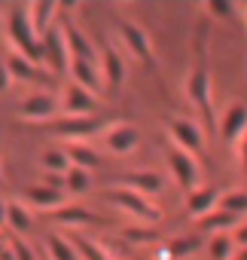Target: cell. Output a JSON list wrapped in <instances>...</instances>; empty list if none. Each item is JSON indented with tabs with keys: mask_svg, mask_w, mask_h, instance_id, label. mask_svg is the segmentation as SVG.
Instances as JSON below:
<instances>
[{
	"mask_svg": "<svg viewBox=\"0 0 247 260\" xmlns=\"http://www.w3.org/2000/svg\"><path fill=\"white\" fill-rule=\"evenodd\" d=\"M37 184H43V187H52V190H61V193H67L64 175H49V172H43V178H40Z\"/></svg>",
	"mask_w": 247,
	"mask_h": 260,
	"instance_id": "obj_35",
	"label": "cell"
},
{
	"mask_svg": "<svg viewBox=\"0 0 247 260\" xmlns=\"http://www.w3.org/2000/svg\"><path fill=\"white\" fill-rule=\"evenodd\" d=\"M52 217L64 226H89V223H98V217L86 208V205H61L52 211Z\"/></svg>",
	"mask_w": 247,
	"mask_h": 260,
	"instance_id": "obj_24",
	"label": "cell"
},
{
	"mask_svg": "<svg viewBox=\"0 0 247 260\" xmlns=\"http://www.w3.org/2000/svg\"><path fill=\"white\" fill-rule=\"evenodd\" d=\"M204 10H208L211 16H217V19H232L238 7H235V4H229V0H208Z\"/></svg>",
	"mask_w": 247,
	"mask_h": 260,
	"instance_id": "obj_34",
	"label": "cell"
},
{
	"mask_svg": "<svg viewBox=\"0 0 247 260\" xmlns=\"http://www.w3.org/2000/svg\"><path fill=\"white\" fill-rule=\"evenodd\" d=\"M186 98L189 104L201 113L204 132H217V113H214V86H211V74L204 64H195L186 77Z\"/></svg>",
	"mask_w": 247,
	"mask_h": 260,
	"instance_id": "obj_2",
	"label": "cell"
},
{
	"mask_svg": "<svg viewBox=\"0 0 247 260\" xmlns=\"http://www.w3.org/2000/svg\"><path fill=\"white\" fill-rule=\"evenodd\" d=\"M165 162H168V172H171V178H174V184L180 190L192 193V190L201 187V166H198V159L192 153H186V150L171 144L168 153H165Z\"/></svg>",
	"mask_w": 247,
	"mask_h": 260,
	"instance_id": "obj_4",
	"label": "cell"
},
{
	"mask_svg": "<svg viewBox=\"0 0 247 260\" xmlns=\"http://www.w3.org/2000/svg\"><path fill=\"white\" fill-rule=\"evenodd\" d=\"M13 74H10V64H7V55H0V92H7L13 86Z\"/></svg>",
	"mask_w": 247,
	"mask_h": 260,
	"instance_id": "obj_36",
	"label": "cell"
},
{
	"mask_svg": "<svg viewBox=\"0 0 247 260\" xmlns=\"http://www.w3.org/2000/svg\"><path fill=\"white\" fill-rule=\"evenodd\" d=\"M232 260H247V248H238V251H235V257H232Z\"/></svg>",
	"mask_w": 247,
	"mask_h": 260,
	"instance_id": "obj_40",
	"label": "cell"
},
{
	"mask_svg": "<svg viewBox=\"0 0 247 260\" xmlns=\"http://www.w3.org/2000/svg\"><path fill=\"white\" fill-rule=\"evenodd\" d=\"M104 128L107 125L98 116H58V119H52V132L58 138H64L67 144L70 141H89V138L101 135Z\"/></svg>",
	"mask_w": 247,
	"mask_h": 260,
	"instance_id": "obj_7",
	"label": "cell"
},
{
	"mask_svg": "<svg viewBox=\"0 0 247 260\" xmlns=\"http://www.w3.org/2000/svg\"><path fill=\"white\" fill-rule=\"evenodd\" d=\"M101 74L110 89H119L122 80H126V55L113 43H104V49H101Z\"/></svg>",
	"mask_w": 247,
	"mask_h": 260,
	"instance_id": "obj_16",
	"label": "cell"
},
{
	"mask_svg": "<svg viewBox=\"0 0 247 260\" xmlns=\"http://www.w3.org/2000/svg\"><path fill=\"white\" fill-rule=\"evenodd\" d=\"M7 37L13 52L25 55L34 64H43V40L28 19V7H13V13L7 16Z\"/></svg>",
	"mask_w": 247,
	"mask_h": 260,
	"instance_id": "obj_1",
	"label": "cell"
},
{
	"mask_svg": "<svg viewBox=\"0 0 247 260\" xmlns=\"http://www.w3.org/2000/svg\"><path fill=\"white\" fill-rule=\"evenodd\" d=\"M217 132L226 144H238L247 135V104L244 101H229L223 113L217 116Z\"/></svg>",
	"mask_w": 247,
	"mask_h": 260,
	"instance_id": "obj_8",
	"label": "cell"
},
{
	"mask_svg": "<svg viewBox=\"0 0 247 260\" xmlns=\"http://www.w3.org/2000/svg\"><path fill=\"white\" fill-rule=\"evenodd\" d=\"M119 37H122V43H126V49L138 58V61H144V64H156V52H153V40H150V34L138 25V22H132V19H122L119 22Z\"/></svg>",
	"mask_w": 247,
	"mask_h": 260,
	"instance_id": "obj_10",
	"label": "cell"
},
{
	"mask_svg": "<svg viewBox=\"0 0 247 260\" xmlns=\"http://www.w3.org/2000/svg\"><path fill=\"white\" fill-rule=\"evenodd\" d=\"M7 64H10L13 80H31V83H37V80H49V74H43L34 61H28L25 55H19V52H13V49H10V55H7Z\"/></svg>",
	"mask_w": 247,
	"mask_h": 260,
	"instance_id": "obj_23",
	"label": "cell"
},
{
	"mask_svg": "<svg viewBox=\"0 0 247 260\" xmlns=\"http://www.w3.org/2000/svg\"><path fill=\"white\" fill-rule=\"evenodd\" d=\"M241 10H244V25H247V7H241Z\"/></svg>",
	"mask_w": 247,
	"mask_h": 260,
	"instance_id": "obj_41",
	"label": "cell"
},
{
	"mask_svg": "<svg viewBox=\"0 0 247 260\" xmlns=\"http://www.w3.org/2000/svg\"><path fill=\"white\" fill-rule=\"evenodd\" d=\"M7 226L13 230V236H25L34 230V214L25 202L19 199H10V211H7Z\"/></svg>",
	"mask_w": 247,
	"mask_h": 260,
	"instance_id": "obj_22",
	"label": "cell"
},
{
	"mask_svg": "<svg viewBox=\"0 0 247 260\" xmlns=\"http://www.w3.org/2000/svg\"><path fill=\"white\" fill-rule=\"evenodd\" d=\"M119 187H129L135 193H144V196H159L165 190V178L150 172V169H138V172H126V175H119L116 178Z\"/></svg>",
	"mask_w": 247,
	"mask_h": 260,
	"instance_id": "obj_13",
	"label": "cell"
},
{
	"mask_svg": "<svg viewBox=\"0 0 247 260\" xmlns=\"http://www.w3.org/2000/svg\"><path fill=\"white\" fill-rule=\"evenodd\" d=\"M7 211H10V199L0 196V226H7Z\"/></svg>",
	"mask_w": 247,
	"mask_h": 260,
	"instance_id": "obj_39",
	"label": "cell"
},
{
	"mask_svg": "<svg viewBox=\"0 0 247 260\" xmlns=\"http://www.w3.org/2000/svg\"><path fill=\"white\" fill-rule=\"evenodd\" d=\"M40 169L49 172V175H67V172H70V159H67L64 150H58V147H46L43 156H40Z\"/></svg>",
	"mask_w": 247,
	"mask_h": 260,
	"instance_id": "obj_28",
	"label": "cell"
},
{
	"mask_svg": "<svg viewBox=\"0 0 247 260\" xmlns=\"http://www.w3.org/2000/svg\"><path fill=\"white\" fill-rule=\"evenodd\" d=\"M235 150H238V166H241V172L247 175V135L235 144Z\"/></svg>",
	"mask_w": 247,
	"mask_h": 260,
	"instance_id": "obj_38",
	"label": "cell"
},
{
	"mask_svg": "<svg viewBox=\"0 0 247 260\" xmlns=\"http://www.w3.org/2000/svg\"><path fill=\"white\" fill-rule=\"evenodd\" d=\"M43 245H46V254H49L52 260H79V254H76V248L70 245V239H64V236H58V233L43 236Z\"/></svg>",
	"mask_w": 247,
	"mask_h": 260,
	"instance_id": "obj_26",
	"label": "cell"
},
{
	"mask_svg": "<svg viewBox=\"0 0 247 260\" xmlns=\"http://www.w3.org/2000/svg\"><path fill=\"white\" fill-rule=\"evenodd\" d=\"M0 28H4V25H0Z\"/></svg>",
	"mask_w": 247,
	"mask_h": 260,
	"instance_id": "obj_44",
	"label": "cell"
},
{
	"mask_svg": "<svg viewBox=\"0 0 247 260\" xmlns=\"http://www.w3.org/2000/svg\"><path fill=\"white\" fill-rule=\"evenodd\" d=\"M19 116H22V119H31V122L55 119V116H61V98L52 95V92H34V95L22 98Z\"/></svg>",
	"mask_w": 247,
	"mask_h": 260,
	"instance_id": "obj_11",
	"label": "cell"
},
{
	"mask_svg": "<svg viewBox=\"0 0 247 260\" xmlns=\"http://www.w3.org/2000/svg\"><path fill=\"white\" fill-rule=\"evenodd\" d=\"M107 199H110L116 208H122L126 214H132L135 220L147 223V226H153V223L162 220V208H159L150 196L135 193V190H129V187H110V190H107Z\"/></svg>",
	"mask_w": 247,
	"mask_h": 260,
	"instance_id": "obj_3",
	"label": "cell"
},
{
	"mask_svg": "<svg viewBox=\"0 0 247 260\" xmlns=\"http://www.w3.org/2000/svg\"><path fill=\"white\" fill-rule=\"evenodd\" d=\"M220 211L235 214L238 220H247V190H232L220 196Z\"/></svg>",
	"mask_w": 247,
	"mask_h": 260,
	"instance_id": "obj_30",
	"label": "cell"
},
{
	"mask_svg": "<svg viewBox=\"0 0 247 260\" xmlns=\"http://www.w3.org/2000/svg\"><path fill=\"white\" fill-rule=\"evenodd\" d=\"M0 181H4V175H0Z\"/></svg>",
	"mask_w": 247,
	"mask_h": 260,
	"instance_id": "obj_43",
	"label": "cell"
},
{
	"mask_svg": "<svg viewBox=\"0 0 247 260\" xmlns=\"http://www.w3.org/2000/svg\"><path fill=\"white\" fill-rule=\"evenodd\" d=\"M201 248V236H177V239H168L165 248L156 254V260H183L189 254H195Z\"/></svg>",
	"mask_w": 247,
	"mask_h": 260,
	"instance_id": "obj_21",
	"label": "cell"
},
{
	"mask_svg": "<svg viewBox=\"0 0 247 260\" xmlns=\"http://www.w3.org/2000/svg\"><path fill=\"white\" fill-rule=\"evenodd\" d=\"M58 98H61V116H95L98 110V95H92L76 83L64 86Z\"/></svg>",
	"mask_w": 247,
	"mask_h": 260,
	"instance_id": "obj_12",
	"label": "cell"
},
{
	"mask_svg": "<svg viewBox=\"0 0 247 260\" xmlns=\"http://www.w3.org/2000/svg\"><path fill=\"white\" fill-rule=\"evenodd\" d=\"M43 64L49 71V77H67L70 74V49L64 40L61 25H55L49 34H43Z\"/></svg>",
	"mask_w": 247,
	"mask_h": 260,
	"instance_id": "obj_6",
	"label": "cell"
},
{
	"mask_svg": "<svg viewBox=\"0 0 247 260\" xmlns=\"http://www.w3.org/2000/svg\"><path fill=\"white\" fill-rule=\"evenodd\" d=\"M238 223H241V220H238L235 214H229V211H220V208H217L214 214H208V217H201V220H198V230H204V233H211V236H214V233H232Z\"/></svg>",
	"mask_w": 247,
	"mask_h": 260,
	"instance_id": "obj_25",
	"label": "cell"
},
{
	"mask_svg": "<svg viewBox=\"0 0 247 260\" xmlns=\"http://www.w3.org/2000/svg\"><path fill=\"white\" fill-rule=\"evenodd\" d=\"M101 141H104L107 153H113V156H129V153L138 150L141 135H138V128L132 122H110L104 132H101Z\"/></svg>",
	"mask_w": 247,
	"mask_h": 260,
	"instance_id": "obj_9",
	"label": "cell"
},
{
	"mask_svg": "<svg viewBox=\"0 0 247 260\" xmlns=\"http://www.w3.org/2000/svg\"><path fill=\"white\" fill-rule=\"evenodd\" d=\"M208 254H211V260H232V257H235V242H232V236H229V233H214V236L208 239Z\"/></svg>",
	"mask_w": 247,
	"mask_h": 260,
	"instance_id": "obj_29",
	"label": "cell"
},
{
	"mask_svg": "<svg viewBox=\"0 0 247 260\" xmlns=\"http://www.w3.org/2000/svg\"><path fill=\"white\" fill-rule=\"evenodd\" d=\"M55 16H58V4H52V0H34V4H28V19H31L34 31L40 34V40H43V34H49L58 25Z\"/></svg>",
	"mask_w": 247,
	"mask_h": 260,
	"instance_id": "obj_19",
	"label": "cell"
},
{
	"mask_svg": "<svg viewBox=\"0 0 247 260\" xmlns=\"http://www.w3.org/2000/svg\"><path fill=\"white\" fill-rule=\"evenodd\" d=\"M76 86L89 89L92 95H101L104 89V74H101V61H86V58H73L70 61V74H67Z\"/></svg>",
	"mask_w": 247,
	"mask_h": 260,
	"instance_id": "obj_14",
	"label": "cell"
},
{
	"mask_svg": "<svg viewBox=\"0 0 247 260\" xmlns=\"http://www.w3.org/2000/svg\"><path fill=\"white\" fill-rule=\"evenodd\" d=\"M10 245H13V251H16V260H40V251H37L34 245H28L25 236H13Z\"/></svg>",
	"mask_w": 247,
	"mask_h": 260,
	"instance_id": "obj_33",
	"label": "cell"
},
{
	"mask_svg": "<svg viewBox=\"0 0 247 260\" xmlns=\"http://www.w3.org/2000/svg\"><path fill=\"white\" fill-rule=\"evenodd\" d=\"M25 202L31 205V208H40V211H55V208H61V205H67V193H61V190H52V187H43V184H31L28 190H25Z\"/></svg>",
	"mask_w": 247,
	"mask_h": 260,
	"instance_id": "obj_18",
	"label": "cell"
},
{
	"mask_svg": "<svg viewBox=\"0 0 247 260\" xmlns=\"http://www.w3.org/2000/svg\"><path fill=\"white\" fill-rule=\"evenodd\" d=\"M64 153H67L70 166H76V169L92 172V169L101 166V153H98L89 141H70V144H64Z\"/></svg>",
	"mask_w": 247,
	"mask_h": 260,
	"instance_id": "obj_20",
	"label": "cell"
},
{
	"mask_svg": "<svg viewBox=\"0 0 247 260\" xmlns=\"http://www.w3.org/2000/svg\"><path fill=\"white\" fill-rule=\"evenodd\" d=\"M229 236H232L235 248H247V220H241V223H238V226H235Z\"/></svg>",
	"mask_w": 247,
	"mask_h": 260,
	"instance_id": "obj_37",
	"label": "cell"
},
{
	"mask_svg": "<svg viewBox=\"0 0 247 260\" xmlns=\"http://www.w3.org/2000/svg\"><path fill=\"white\" fill-rule=\"evenodd\" d=\"M64 184H67V193H70V196H83V193H89V187H92V175H89L86 169L70 166V172L64 175Z\"/></svg>",
	"mask_w": 247,
	"mask_h": 260,
	"instance_id": "obj_31",
	"label": "cell"
},
{
	"mask_svg": "<svg viewBox=\"0 0 247 260\" xmlns=\"http://www.w3.org/2000/svg\"><path fill=\"white\" fill-rule=\"evenodd\" d=\"M122 239H126V242H138V245H147V242H156L159 233L153 226H126V230H122Z\"/></svg>",
	"mask_w": 247,
	"mask_h": 260,
	"instance_id": "obj_32",
	"label": "cell"
},
{
	"mask_svg": "<svg viewBox=\"0 0 247 260\" xmlns=\"http://www.w3.org/2000/svg\"><path fill=\"white\" fill-rule=\"evenodd\" d=\"M70 245L76 248V254H79V260H113L95 239H89V236H83L79 230L70 236Z\"/></svg>",
	"mask_w": 247,
	"mask_h": 260,
	"instance_id": "obj_27",
	"label": "cell"
},
{
	"mask_svg": "<svg viewBox=\"0 0 247 260\" xmlns=\"http://www.w3.org/2000/svg\"><path fill=\"white\" fill-rule=\"evenodd\" d=\"M165 128H168V138L174 147H180L192 156L204 153V125L183 119V116H171V119H165Z\"/></svg>",
	"mask_w": 247,
	"mask_h": 260,
	"instance_id": "obj_5",
	"label": "cell"
},
{
	"mask_svg": "<svg viewBox=\"0 0 247 260\" xmlns=\"http://www.w3.org/2000/svg\"><path fill=\"white\" fill-rule=\"evenodd\" d=\"M220 196L223 193L217 187H198V190L186 193V211H189V217L192 220H201V217L214 214L220 208Z\"/></svg>",
	"mask_w": 247,
	"mask_h": 260,
	"instance_id": "obj_15",
	"label": "cell"
},
{
	"mask_svg": "<svg viewBox=\"0 0 247 260\" xmlns=\"http://www.w3.org/2000/svg\"><path fill=\"white\" fill-rule=\"evenodd\" d=\"M40 260H52V257H49V254H40Z\"/></svg>",
	"mask_w": 247,
	"mask_h": 260,
	"instance_id": "obj_42",
	"label": "cell"
},
{
	"mask_svg": "<svg viewBox=\"0 0 247 260\" xmlns=\"http://www.w3.org/2000/svg\"><path fill=\"white\" fill-rule=\"evenodd\" d=\"M61 31H64V40H67V49H70V61L73 58H86V61H101L98 49L92 46V40L73 25V22H61Z\"/></svg>",
	"mask_w": 247,
	"mask_h": 260,
	"instance_id": "obj_17",
	"label": "cell"
}]
</instances>
